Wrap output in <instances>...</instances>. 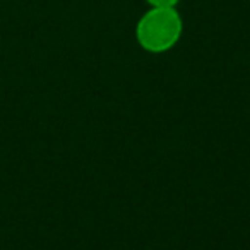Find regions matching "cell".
Here are the masks:
<instances>
[{"instance_id":"obj_1","label":"cell","mask_w":250,"mask_h":250,"mask_svg":"<svg viewBox=\"0 0 250 250\" xmlns=\"http://www.w3.org/2000/svg\"><path fill=\"white\" fill-rule=\"evenodd\" d=\"M182 18L175 9H151L137 22L136 36L144 50L161 53L170 50L180 40Z\"/></svg>"},{"instance_id":"obj_2","label":"cell","mask_w":250,"mask_h":250,"mask_svg":"<svg viewBox=\"0 0 250 250\" xmlns=\"http://www.w3.org/2000/svg\"><path fill=\"white\" fill-rule=\"evenodd\" d=\"M147 4L153 5L154 9H175L178 0H147Z\"/></svg>"}]
</instances>
